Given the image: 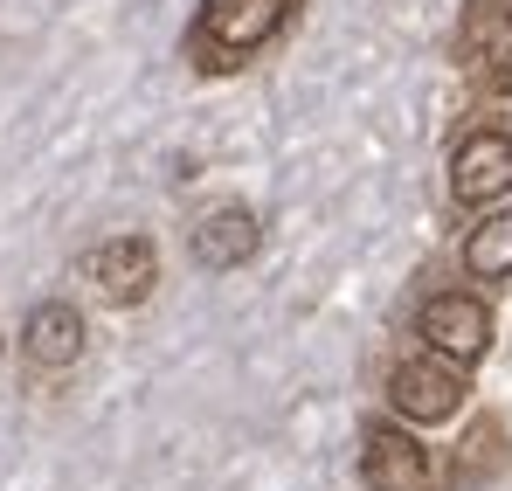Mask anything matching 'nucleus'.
<instances>
[{
	"label": "nucleus",
	"mask_w": 512,
	"mask_h": 491,
	"mask_svg": "<svg viewBox=\"0 0 512 491\" xmlns=\"http://www.w3.org/2000/svg\"><path fill=\"white\" fill-rule=\"evenodd\" d=\"M298 21H305V0H194L180 28V63L208 83L243 77L298 35Z\"/></svg>",
	"instance_id": "1"
},
{
	"label": "nucleus",
	"mask_w": 512,
	"mask_h": 491,
	"mask_svg": "<svg viewBox=\"0 0 512 491\" xmlns=\"http://www.w3.org/2000/svg\"><path fill=\"white\" fill-rule=\"evenodd\" d=\"M381 402L395 422L409 429H436V422H457V409L471 402V367H450L436 353H402L388 360L381 374Z\"/></svg>",
	"instance_id": "2"
},
{
	"label": "nucleus",
	"mask_w": 512,
	"mask_h": 491,
	"mask_svg": "<svg viewBox=\"0 0 512 491\" xmlns=\"http://www.w3.org/2000/svg\"><path fill=\"white\" fill-rule=\"evenodd\" d=\"M77 277L90 284V298L104 312H139L160 291V243L146 229H118V236H104L77 256Z\"/></svg>",
	"instance_id": "3"
},
{
	"label": "nucleus",
	"mask_w": 512,
	"mask_h": 491,
	"mask_svg": "<svg viewBox=\"0 0 512 491\" xmlns=\"http://www.w3.org/2000/svg\"><path fill=\"white\" fill-rule=\"evenodd\" d=\"M416 339L423 353L450 360V367H478L499 339V319H492V298L485 291H464V284H443L416 305Z\"/></svg>",
	"instance_id": "4"
},
{
	"label": "nucleus",
	"mask_w": 512,
	"mask_h": 491,
	"mask_svg": "<svg viewBox=\"0 0 512 491\" xmlns=\"http://www.w3.org/2000/svg\"><path fill=\"white\" fill-rule=\"evenodd\" d=\"M450 63L471 97H506L512 90V0H464Z\"/></svg>",
	"instance_id": "5"
},
{
	"label": "nucleus",
	"mask_w": 512,
	"mask_h": 491,
	"mask_svg": "<svg viewBox=\"0 0 512 491\" xmlns=\"http://www.w3.org/2000/svg\"><path fill=\"white\" fill-rule=\"evenodd\" d=\"M14 353H21L28 388L70 381V374L84 367V353H90L84 305H70V298H42V305H28V319H21V332H14Z\"/></svg>",
	"instance_id": "6"
},
{
	"label": "nucleus",
	"mask_w": 512,
	"mask_h": 491,
	"mask_svg": "<svg viewBox=\"0 0 512 491\" xmlns=\"http://www.w3.org/2000/svg\"><path fill=\"white\" fill-rule=\"evenodd\" d=\"M353 464H360V491H443L436 450L395 415L360 422V457Z\"/></svg>",
	"instance_id": "7"
},
{
	"label": "nucleus",
	"mask_w": 512,
	"mask_h": 491,
	"mask_svg": "<svg viewBox=\"0 0 512 491\" xmlns=\"http://www.w3.org/2000/svg\"><path fill=\"white\" fill-rule=\"evenodd\" d=\"M512 194V132L478 118L464 139H450V201L457 208H499Z\"/></svg>",
	"instance_id": "8"
},
{
	"label": "nucleus",
	"mask_w": 512,
	"mask_h": 491,
	"mask_svg": "<svg viewBox=\"0 0 512 491\" xmlns=\"http://www.w3.org/2000/svg\"><path fill=\"white\" fill-rule=\"evenodd\" d=\"M187 256H194V270H208V277L250 270L256 256H263V215H256L250 201H215V208H201L194 229H187Z\"/></svg>",
	"instance_id": "9"
},
{
	"label": "nucleus",
	"mask_w": 512,
	"mask_h": 491,
	"mask_svg": "<svg viewBox=\"0 0 512 491\" xmlns=\"http://www.w3.org/2000/svg\"><path fill=\"white\" fill-rule=\"evenodd\" d=\"M506 464H512V436H506V422H499V415H471V422H464V436L450 443V457H436L443 491H485Z\"/></svg>",
	"instance_id": "10"
},
{
	"label": "nucleus",
	"mask_w": 512,
	"mask_h": 491,
	"mask_svg": "<svg viewBox=\"0 0 512 491\" xmlns=\"http://www.w3.org/2000/svg\"><path fill=\"white\" fill-rule=\"evenodd\" d=\"M464 277L471 284H512V215H485L464 236Z\"/></svg>",
	"instance_id": "11"
},
{
	"label": "nucleus",
	"mask_w": 512,
	"mask_h": 491,
	"mask_svg": "<svg viewBox=\"0 0 512 491\" xmlns=\"http://www.w3.org/2000/svg\"><path fill=\"white\" fill-rule=\"evenodd\" d=\"M0 360H7V326H0Z\"/></svg>",
	"instance_id": "12"
}]
</instances>
